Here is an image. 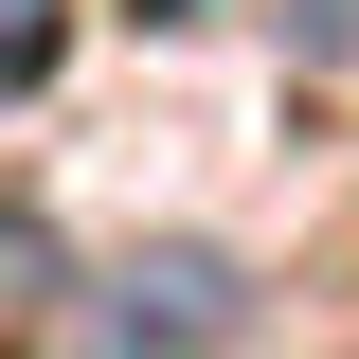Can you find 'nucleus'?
I'll return each instance as SVG.
<instances>
[{
  "label": "nucleus",
  "instance_id": "obj_1",
  "mask_svg": "<svg viewBox=\"0 0 359 359\" xmlns=\"http://www.w3.org/2000/svg\"><path fill=\"white\" fill-rule=\"evenodd\" d=\"M233 341V269L216 252H144L126 306H108V359H216Z\"/></svg>",
  "mask_w": 359,
  "mask_h": 359
},
{
  "label": "nucleus",
  "instance_id": "obj_2",
  "mask_svg": "<svg viewBox=\"0 0 359 359\" xmlns=\"http://www.w3.org/2000/svg\"><path fill=\"white\" fill-rule=\"evenodd\" d=\"M54 54H72V0H0V90H36Z\"/></svg>",
  "mask_w": 359,
  "mask_h": 359
},
{
  "label": "nucleus",
  "instance_id": "obj_3",
  "mask_svg": "<svg viewBox=\"0 0 359 359\" xmlns=\"http://www.w3.org/2000/svg\"><path fill=\"white\" fill-rule=\"evenodd\" d=\"M341 36H359V0H306V54H341Z\"/></svg>",
  "mask_w": 359,
  "mask_h": 359
},
{
  "label": "nucleus",
  "instance_id": "obj_4",
  "mask_svg": "<svg viewBox=\"0 0 359 359\" xmlns=\"http://www.w3.org/2000/svg\"><path fill=\"white\" fill-rule=\"evenodd\" d=\"M144 18H198V0H144Z\"/></svg>",
  "mask_w": 359,
  "mask_h": 359
}]
</instances>
